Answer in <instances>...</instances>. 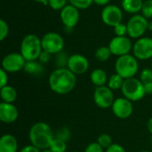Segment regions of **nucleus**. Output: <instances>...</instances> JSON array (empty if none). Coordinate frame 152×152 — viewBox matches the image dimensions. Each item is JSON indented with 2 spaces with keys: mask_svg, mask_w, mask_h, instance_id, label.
I'll list each match as a JSON object with an SVG mask.
<instances>
[{
  "mask_svg": "<svg viewBox=\"0 0 152 152\" xmlns=\"http://www.w3.org/2000/svg\"><path fill=\"white\" fill-rule=\"evenodd\" d=\"M34 2H37V3H41V4H48V1L49 0H32Z\"/></svg>",
  "mask_w": 152,
  "mask_h": 152,
  "instance_id": "42",
  "label": "nucleus"
},
{
  "mask_svg": "<svg viewBox=\"0 0 152 152\" xmlns=\"http://www.w3.org/2000/svg\"><path fill=\"white\" fill-rule=\"evenodd\" d=\"M0 97L3 102L13 103L17 99V91L12 86H5L0 88Z\"/></svg>",
  "mask_w": 152,
  "mask_h": 152,
  "instance_id": "20",
  "label": "nucleus"
},
{
  "mask_svg": "<svg viewBox=\"0 0 152 152\" xmlns=\"http://www.w3.org/2000/svg\"><path fill=\"white\" fill-rule=\"evenodd\" d=\"M142 0H122L121 6L122 9L132 14H137L139 12H142V8L143 5Z\"/></svg>",
  "mask_w": 152,
  "mask_h": 152,
  "instance_id": "19",
  "label": "nucleus"
},
{
  "mask_svg": "<svg viewBox=\"0 0 152 152\" xmlns=\"http://www.w3.org/2000/svg\"><path fill=\"white\" fill-rule=\"evenodd\" d=\"M26 60L20 53H11L5 55L2 60V69L7 73L19 72L24 69Z\"/></svg>",
  "mask_w": 152,
  "mask_h": 152,
  "instance_id": "8",
  "label": "nucleus"
},
{
  "mask_svg": "<svg viewBox=\"0 0 152 152\" xmlns=\"http://www.w3.org/2000/svg\"><path fill=\"white\" fill-rule=\"evenodd\" d=\"M121 92L124 97L132 102H139L146 95L143 83L141 81V79H137L135 77L125 79Z\"/></svg>",
  "mask_w": 152,
  "mask_h": 152,
  "instance_id": "5",
  "label": "nucleus"
},
{
  "mask_svg": "<svg viewBox=\"0 0 152 152\" xmlns=\"http://www.w3.org/2000/svg\"><path fill=\"white\" fill-rule=\"evenodd\" d=\"M142 14L146 19L152 18V0H145L142 8Z\"/></svg>",
  "mask_w": 152,
  "mask_h": 152,
  "instance_id": "29",
  "label": "nucleus"
},
{
  "mask_svg": "<svg viewBox=\"0 0 152 152\" xmlns=\"http://www.w3.org/2000/svg\"><path fill=\"white\" fill-rule=\"evenodd\" d=\"M124 81H125V79L121 76H119L118 74L115 73V74H112L109 77L107 86L112 91H117V90H119V89L122 88V86L124 84Z\"/></svg>",
  "mask_w": 152,
  "mask_h": 152,
  "instance_id": "22",
  "label": "nucleus"
},
{
  "mask_svg": "<svg viewBox=\"0 0 152 152\" xmlns=\"http://www.w3.org/2000/svg\"><path fill=\"white\" fill-rule=\"evenodd\" d=\"M108 75L102 69H95L90 74V80L96 87L103 86L108 83Z\"/></svg>",
  "mask_w": 152,
  "mask_h": 152,
  "instance_id": "18",
  "label": "nucleus"
},
{
  "mask_svg": "<svg viewBox=\"0 0 152 152\" xmlns=\"http://www.w3.org/2000/svg\"><path fill=\"white\" fill-rule=\"evenodd\" d=\"M51 56H52V54H50L49 53L45 52V51H42L41 54L39 55L38 61H39V62H41L43 65H44V64H46V63H48V62L50 61V60H51Z\"/></svg>",
  "mask_w": 152,
  "mask_h": 152,
  "instance_id": "36",
  "label": "nucleus"
},
{
  "mask_svg": "<svg viewBox=\"0 0 152 152\" xmlns=\"http://www.w3.org/2000/svg\"><path fill=\"white\" fill-rule=\"evenodd\" d=\"M66 143H67L66 142L54 137V139L53 140L49 149L53 152H66V151H67V144Z\"/></svg>",
  "mask_w": 152,
  "mask_h": 152,
  "instance_id": "25",
  "label": "nucleus"
},
{
  "mask_svg": "<svg viewBox=\"0 0 152 152\" xmlns=\"http://www.w3.org/2000/svg\"><path fill=\"white\" fill-rule=\"evenodd\" d=\"M43 51L49 53L50 54H57L63 51L65 42L61 35L56 32H48L41 38Z\"/></svg>",
  "mask_w": 152,
  "mask_h": 152,
  "instance_id": "6",
  "label": "nucleus"
},
{
  "mask_svg": "<svg viewBox=\"0 0 152 152\" xmlns=\"http://www.w3.org/2000/svg\"><path fill=\"white\" fill-rule=\"evenodd\" d=\"M109 47L111 51V53L119 57L126 54H129L130 51L133 50V44L131 40L126 37H114L110 44Z\"/></svg>",
  "mask_w": 152,
  "mask_h": 152,
  "instance_id": "13",
  "label": "nucleus"
},
{
  "mask_svg": "<svg viewBox=\"0 0 152 152\" xmlns=\"http://www.w3.org/2000/svg\"><path fill=\"white\" fill-rule=\"evenodd\" d=\"M148 29H149V30H151V31H152V20H151V21H149V22H148Z\"/></svg>",
  "mask_w": 152,
  "mask_h": 152,
  "instance_id": "43",
  "label": "nucleus"
},
{
  "mask_svg": "<svg viewBox=\"0 0 152 152\" xmlns=\"http://www.w3.org/2000/svg\"><path fill=\"white\" fill-rule=\"evenodd\" d=\"M50 89L60 95L70 93L77 85V75L68 68L55 69L49 77Z\"/></svg>",
  "mask_w": 152,
  "mask_h": 152,
  "instance_id": "1",
  "label": "nucleus"
},
{
  "mask_svg": "<svg viewBox=\"0 0 152 152\" xmlns=\"http://www.w3.org/2000/svg\"><path fill=\"white\" fill-rule=\"evenodd\" d=\"M105 152H126L125 148L118 143H113L111 146H110L108 149H106Z\"/></svg>",
  "mask_w": 152,
  "mask_h": 152,
  "instance_id": "37",
  "label": "nucleus"
},
{
  "mask_svg": "<svg viewBox=\"0 0 152 152\" xmlns=\"http://www.w3.org/2000/svg\"><path fill=\"white\" fill-rule=\"evenodd\" d=\"M139 69L137 59L131 54H126L118 57L115 62L116 73L121 76L124 79L134 77Z\"/></svg>",
  "mask_w": 152,
  "mask_h": 152,
  "instance_id": "4",
  "label": "nucleus"
},
{
  "mask_svg": "<svg viewBox=\"0 0 152 152\" xmlns=\"http://www.w3.org/2000/svg\"><path fill=\"white\" fill-rule=\"evenodd\" d=\"M102 20L104 24L110 27H115L122 22L123 12L121 8L115 4H108L102 11Z\"/></svg>",
  "mask_w": 152,
  "mask_h": 152,
  "instance_id": "11",
  "label": "nucleus"
},
{
  "mask_svg": "<svg viewBox=\"0 0 152 152\" xmlns=\"http://www.w3.org/2000/svg\"><path fill=\"white\" fill-rule=\"evenodd\" d=\"M8 85V73L1 69H0V88Z\"/></svg>",
  "mask_w": 152,
  "mask_h": 152,
  "instance_id": "35",
  "label": "nucleus"
},
{
  "mask_svg": "<svg viewBox=\"0 0 152 152\" xmlns=\"http://www.w3.org/2000/svg\"><path fill=\"white\" fill-rule=\"evenodd\" d=\"M9 33V26L4 20H0V40L4 41Z\"/></svg>",
  "mask_w": 152,
  "mask_h": 152,
  "instance_id": "32",
  "label": "nucleus"
},
{
  "mask_svg": "<svg viewBox=\"0 0 152 152\" xmlns=\"http://www.w3.org/2000/svg\"><path fill=\"white\" fill-rule=\"evenodd\" d=\"M140 79L143 84L152 82V69H144L141 72Z\"/></svg>",
  "mask_w": 152,
  "mask_h": 152,
  "instance_id": "33",
  "label": "nucleus"
},
{
  "mask_svg": "<svg viewBox=\"0 0 152 152\" xmlns=\"http://www.w3.org/2000/svg\"><path fill=\"white\" fill-rule=\"evenodd\" d=\"M95 58L97 61L104 62L107 61L112 55L111 51L109 46H100L95 52Z\"/></svg>",
  "mask_w": 152,
  "mask_h": 152,
  "instance_id": "23",
  "label": "nucleus"
},
{
  "mask_svg": "<svg viewBox=\"0 0 152 152\" xmlns=\"http://www.w3.org/2000/svg\"><path fill=\"white\" fill-rule=\"evenodd\" d=\"M41 152H53L50 149H46V150H44V151H42Z\"/></svg>",
  "mask_w": 152,
  "mask_h": 152,
  "instance_id": "44",
  "label": "nucleus"
},
{
  "mask_svg": "<svg viewBox=\"0 0 152 152\" xmlns=\"http://www.w3.org/2000/svg\"><path fill=\"white\" fill-rule=\"evenodd\" d=\"M84 152H104V149L96 142H92L88 144Z\"/></svg>",
  "mask_w": 152,
  "mask_h": 152,
  "instance_id": "34",
  "label": "nucleus"
},
{
  "mask_svg": "<svg viewBox=\"0 0 152 152\" xmlns=\"http://www.w3.org/2000/svg\"><path fill=\"white\" fill-rule=\"evenodd\" d=\"M140 152H150V151H140Z\"/></svg>",
  "mask_w": 152,
  "mask_h": 152,
  "instance_id": "45",
  "label": "nucleus"
},
{
  "mask_svg": "<svg viewBox=\"0 0 152 152\" xmlns=\"http://www.w3.org/2000/svg\"><path fill=\"white\" fill-rule=\"evenodd\" d=\"M148 19L142 14H134L127 21V35L132 38L142 37L145 31L148 29Z\"/></svg>",
  "mask_w": 152,
  "mask_h": 152,
  "instance_id": "7",
  "label": "nucleus"
},
{
  "mask_svg": "<svg viewBox=\"0 0 152 152\" xmlns=\"http://www.w3.org/2000/svg\"><path fill=\"white\" fill-rule=\"evenodd\" d=\"M19 118V110L13 103H0V120L4 124H12Z\"/></svg>",
  "mask_w": 152,
  "mask_h": 152,
  "instance_id": "16",
  "label": "nucleus"
},
{
  "mask_svg": "<svg viewBox=\"0 0 152 152\" xmlns=\"http://www.w3.org/2000/svg\"><path fill=\"white\" fill-rule=\"evenodd\" d=\"M144 85V90L146 94H152V82L145 83Z\"/></svg>",
  "mask_w": 152,
  "mask_h": 152,
  "instance_id": "39",
  "label": "nucleus"
},
{
  "mask_svg": "<svg viewBox=\"0 0 152 152\" xmlns=\"http://www.w3.org/2000/svg\"><path fill=\"white\" fill-rule=\"evenodd\" d=\"M0 152H18V142L14 135L5 134L1 136Z\"/></svg>",
  "mask_w": 152,
  "mask_h": 152,
  "instance_id": "17",
  "label": "nucleus"
},
{
  "mask_svg": "<svg viewBox=\"0 0 152 152\" xmlns=\"http://www.w3.org/2000/svg\"><path fill=\"white\" fill-rule=\"evenodd\" d=\"M147 128H148V131L152 135V118H151L147 122Z\"/></svg>",
  "mask_w": 152,
  "mask_h": 152,
  "instance_id": "41",
  "label": "nucleus"
},
{
  "mask_svg": "<svg viewBox=\"0 0 152 152\" xmlns=\"http://www.w3.org/2000/svg\"><path fill=\"white\" fill-rule=\"evenodd\" d=\"M54 136H55V138L61 139L67 142L71 136V132H70L69 128H68L67 126H62L56 131V133L54 134Z\"/></svg>",
  "mask_w": 152,
  "mask_h": 152,
  "instance_id": "26",
  "label": "nucleus"
},
{
  "mask_svg": "<svg viewBox=\"0 0 152 152\" xmlns=\"http://www.w3.org/2000/svg\"><path fill=\"white\" fill-rule=\"evenodd\" d=\"M111 110L113 114L119 119H127L134 112V105L131 101L125 97L115 99Z\"/></svg>",
  "mask_w": 152,
  "mask_h": 152,
  "instance_id": "12",
  "label": "nucleus"
},
{
  "mask_svg": "<svg viewBox=\"0 0 152 152\" xmlns=\"http://www.w3.org/2000/svg\"><path fill=\"white\" fill-rule=\"evenodd\" d=\"M67 1L68 0H49L48 1V5L55 11H61L66 5H67Z\"/></svg>",
  "mask_w": 152,
  "mask_h": 152,
  "instance_id": "30",
  "label": "nucleus"
},
{
  "mask_svg": "<svg viewBox=\"0 0 152 152\" xmlns=\"http://www.w3.org/2000/svg\"><path fill=\"white\" fill-rule=\"evenodd\" d=\"M19 152H41V150L33 146L32 144H30V145L24 146L23 148H21V150Z\"/></svg>",
  "mask_w": 152,
  "mask_h": 152,
  "instance_id": "38",
  "label": "nucleus"
},
{
  "mask_svg": "<svg viewBox=\"0 0 152 152\" xmlns=\"http://www.w3.org/2000/svg\"><path fill=\"white\" fill-rule=\"evenodd\" d=\"M110 2V0H94V3H95L96 4L101 5V6L108 5Z\"/></svg>",
  "mask_w": 152,
  "mask_h": 152,
  "instance_id": "40",
  "label": "nucleus"
},
{
  "mask_svg": "<svg viewBox=\"0 0 152 152\" xmlns=\"http://www.w3.org/2000/svg\"><path fill=\"white\" fill-rule=\"evenodd\" d=\"M69 55H68L67 53L61 51L55 54L54 56V64L57 67L56 69H61V68H67L68 66V61H69Z\"/></svg>",
  "mask_w": 152,
  "mask_h": 152,
  "instance_id": "24",
  "label": "nucleus"
},
{
  "mask_svg": "<svg viewBox=\"0 0 152 152\" xmlns=\"http://www.w3.org/2000/svg\"><path fill=\"white\" fill-rule=\"evenodd\" d=\"M134 56L137 60L146 61L152 58V37H141L133 45Z\"/></svg>",
  "mask_w": 152,
  "mask_h": 152,
  "instance_id": "10",
  "label": "nucleus"
},
{
  "mask_svg": "<svg viewBox=\"0 0 152 152\" xmlns=\"http://www.w3.org/2000/svg\"><path fill=\"white\" fill-rule=\"evenodd\" d=\"M61 20L67 28H73L79 20V10L71 4H67L61 11Z\"/></svg>",
  "mask_w": 152,
  "mask_h": 152,
  "instance_id": "15",
  "label": "nucleus"
},
{
  "mask_svg": "<svg viewBox=\"0 0 152 152\" xmlns=\"http://www.w3.org/2000/svg\"><path fill=\"white\" fill-rule=\"evenodd\" d=\"M68 1L69 2V4L75 6L78 10L87 9L94 3V0H68Z\"/></svg>",
  "mask_w": 152,
  "mask_h": 152,
  "instance_id": "28",
  "label": "nucleus"
},
{
  "mask_svg": "<svg viewBox=\"0 0 152 152\" xmlns=\"http://www.w3.org/2000/svg\"><path fill=\"white\" fill-rule=\"evenodd\" d=\"M67 68L75 75H82L89 69V61L87 58L79 53L69 55Z\"/></svg>",
  "mask_w": 152,
  "mask_h": 152,
  "instance_id": "14",
  "label": "nucleus"
},
{
  "mask_svg": "<svg viewBox=\"0 0 152 152\" xmlns=\"http://www.w3.org/2000/svg\"><path fill=\"white\" fill-rule=\"evenodd\" d=\"M23 70L28 75H31L34 77H39L44 73V67H43V64L39 62L38 61H26Z\"/></svg>",
  "mask_w": 152,
  "mask_h": 152,
  "instance_id": "21",
  "label": "nucleus"
},
{
  "mask_svg": "<svg viewBox=\"0 0 152 152\" xmlns=\"http://www.w3.org/2000/svg\"><path fill=\"white\" fill-rule=\"evenodd\" d=\"M151 143H152V136H151Z\"/></svg>",
  "mask_w": 152,
  "mask_h": 152,
  "instance_id": "46",
  "label": "nucleus"
},
{
  "mask_svg": "<svg viewBox=\"0 0 152 152\" xmlns=\"http://www.w3.org/2000/svg\"><path fill=\"white\" fill-rule=\"evenodd\" d=\"M115 101L113 91L108 86H99L96 87L94 92V102L97 107L101 109L111 108Z\"/></svg>",
  "mask_w": 152,
  "mask_h": 152,
  "instance_id": "9",
  "label": "nucleus"
},
{
  "mask_svg": "<svg viewBox=\"0 0 152 152\" xmlns=\"http://www.w3.org/2000/svg\"><path fill=\"white\" fill-rule=\"evenodd\" d=\"M151 152H152V151H151Z\"/></svg>",
  "mask_w": 152,
  "mask_h": 152,
  "instance_id": "47",
  "label": "nucleus"
},
{
  "mask_svg": "<svg viewBox=\"0 0 152 152\" xmlns=\"http://www.w3.org/2000/svg\"><path fill=\"white\" fill-rule=\"evenodd\" d=\"M54 137V132L50 125L45 122L35 123L28 132L30 144L41 151L49 149Z\"/></svg>",
  "mask_w": 152,
  "mask_h": 152,
  "instance_id": "2",
  "label": "nucleus"
},
{
  "mask_svg": "<svg viewBox=\"0 0 152 152\" xmlns=\"http://www.w3.org/2000/svg\"><path fill=\"white\" fill-rule=\"evenodd\" d=\"M97 142L103 148V149H108L110 146L113 144V140L112 137L108 134H102L98 136L97 138Z\"/></svg>",
  "mask_w": 152,
  "mask_h": 152,
  "instance_id": "27",
  "label": "nucleus"
},
{
  "mask_svg": "<svg viewBox=\"0 0 152 152\" xmlns=\"http://www.w3.org/2000/svg\"><path fill=\"white\" fill-rule=\"evenodd\" d=\"M43 51L41 39L34 35H26L20 43V53L26 61H37Z\"/></svg>",
  "mask_w": 152,
  "mask_h": 152,
  "instance_id": "3",
  "label": "nucleus"
},
{
  "mask_svg": "<svg viewBox=\"0 0 152 152\" xmlns=\"http://www.w3.org/2000/svg\"><path fill=\"white\" fill-rule=\"evenodd\" d=\"M114 33L117 37H126L127 35V25L119 23L114 27Z\"/></svg>",
  "mask_w": 152,
  "mask_h": 152,
  "instance_id": "31",
  "label": "nucleus"
}]
</instances>
